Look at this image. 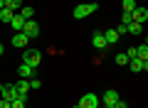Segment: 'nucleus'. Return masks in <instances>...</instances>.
<instances>
[{
	"instance_id": "obj_1",
	"label": "nucleus",
	"mask_w": 148,
	"mask_h": 108,
	"mask_svg": "<svg viewBox=\"0 0 148 108\" xmlns=\"http://www.w3.org/2000/svg\"><path fill=\"white\" fill-rule=\"evenodd\" d=\"M96 10H99V5H96V3H84V5H77V7H74V20H84L86 15H94Z\"/></svg>"
},
{
	"instance_id": "obj_2",
	"label": "nucleus",
	"mask_w": 148,
	"mask_h": 108,
	"mask_svg": "<svg viewBox=\"0 0 148 108\" xmlns=\"http://www.w3.org/2000/svg\"><path fill=\"white\" fill-rule=\"evenodd\" d=\"M42 62V52H37V49H27L25 54H22V64H27V67L37 69V64Z\"/></svg>"
},
{
	"instance_id": "obj_3",
	"label": "nucleus",
	"mask_w": 148,
	"mask_h": 108,
	"mask_svg": "<svg viewBox=\"0 0 148 108\" xmlns=\"http://www.w3.org/2000/svg\"><path fill=\"white\" fill-rule=\"evenodd\" d=\"M27 35V39H35V37H40V25H37L35 20H27L25 22V30H22Z\"/></svg>"
},
{
	"instance_id": "obj_4",
	"label": "nucleus",
	"mask_w": 148,
	"mask_h": 108,
	"mask_svg": "<svg viewBox=\"0 0 148 108\" xmlns=\"http://www.w3.org/2000/svg\"><path fill=\"white\" fill-rule=\"evenodd\" d=\"M17 96H20V93H17L15 84H5V86H3V93H0V98H5V101H15Z\"/></svg>"
},
{
	"instance_id": "obj_5",
	"label": "nucleus",
	"mask_w": 148,
	"mask_h": 108,
	"mask_svg": "<svg viewBox=\"0 0 148 108\" xmlns=\"http://www.w3.org/2000/svg\"><path fill=\"white\" fill-rule=\"evenodd\" d=\"M79 106L82 108H99V98H96L94 93H84L82 101H79Z\"/></svg>"
},
{
	"instance_id": "obj_6",
	"label": "nucleus",
	"mask_w": 148,
	"mask_h": 108,
	"mask_svg": "<svg viewBox=\"0 0 148 108\" xmlns=\"http://www.w3.org/2000/svg\"><path fill=\"white\" fill-rule=\"evenodd\" d=\"M27 42H30V39H27L25 32H15V35H12V47H17V49H25Z\"/></svg>"
},
{
	"instance_id": "obj_7",
	"label": "nucleus",
	"mask_w": 148,
	"mask_h": 108,
	"mask_svg": "<svg viewBox=\"0 0 148 108\" xmlns=\"http://www.w3.org/2000/svg\"><path fill=\"white\" fill-rule=\"evenodd\" d=\"M25 17H22L20 15V12H15V17H12V20H10V27H12V30H15V32H22V30H25Z\"/></svg>"
},
{
	"instance_id": "obj_8",
	"label": "nucleus",
	"mask_w": 148,
	"mask_h": 108,
	"mask_svg": "<svg viewBox=\"0 0 148 108\" xmlns=\"http://www.w3.org/2000/svg\"><path fill=\"white\" fill-rule=\"evenodd\" d=\"M109 47V42H106V37H104V32H94V49H106Z\"/></svg>"
},
{
	"instance_id": "obj_9",
	"label": "nucleus",
	"mask_w": 148,
	"mask_h": 108,
	"mask_svg": "<svg viewBox=\"0 0 148 108\" xmlns=\"http://www.w3.org/2000/svg\"><path fill=\"white\" fill-rule=\"evenodd\" d=\"M119 101H121V98H119V93L114 91V88H111V91H106V93H104V106H116Z\"/></svg>"
},
{
	"instance_id": "obj_10",
	"label": "nucleus",
	"mask_w": 148,
	"mask_h": 108,
	"mask_svg": "<svg viewBox=\"0 0 148 108\" xmlns=\"http://www.w3.org/2000/svg\"><path fill=\"white\" fill-rule=\"evenodd\" d=\"M131 15H133V22H141V25L148 20V10H146V7H136Z\"/></svg>"
},
{
	"instance_id": "obj_11",
	"label": "nucleus",
	"mask_w": 148,
	"mask_h": 108,
	"mask_svg": "<svg viewBox=\"0 0 148 108\" xmlns=\"http://www.w3.org/2000/svg\"><path fill=\"white\" fill-rule=\"evenodd\" d=\"M15 88H17V93H20V96H25V98H27V93L32 91V88H30V81H27V79H20V81L15 84Z\"/></svg>"
},
{
	"instance_id": "obj_12",
	"label": "nucleus",
	"mask_w": 148,
	"mask_h": 108,
	"mask_svg": "<svg viewBox=\"0 0 148 108\" xmlns=\"http://www.w3.org/2000/svg\"><path fill=\"white\" fill-rule=\"evenodd\" d=\"M17 74H20V79H27V81H30V79H32V74H35V69H32V67H27V64H20Z\"/></svg>"
},
{
	"instance_id": "obj_13",
	"label": "nucleus",
	"mask_w": 148,
	"mask_h": 108,
	"mask_svg": "<svg viewBox=\"0 0 148 108\" xmlns=\"http://www.w3.org/2000/svg\"><path fill=\"white\" fill-rule=\"evenodd\" d=\"M15 17V10H10V7H3L0 10V22H5V25H10V20Z\"/></svg>"
},
{
	"instance_id": "obj_14",
	"label": "nucleus",
	"mask_w": 148,
	"mask_h": 108,
	"mask_svg": "<svg viewBox=\"0 0 148 108\" xmlns=\"http://www.w3.org/2000/svg\"><path fill=\"white\" fill-rule=\"evenodd\" d=\"M128 67H131V71H133V74H141V71H143V62H141L138 57L128 59Z\"/></svg>"
},
{
	"instance_id": "obj_15",
	"label": "nucleus",
	"mask_w": 148,
	"mask_h": 108,
	"mask_svg": "<svg viewBox=\"0 0 148 108\" xmlns=\"http://www.w3.org/2000/svg\"><path fill=\"white\" fill-rule=\"evenodd\" d=\"M104 37H106V42H109V44H116L121 35H119V32L114 30V27H111V30H106V32H104Z\"/></svg>"
},
{
	"instance_id": "obj_16",
	"label": "nucleus",
	"mask_w": 148,
	"mask_h": 108,
	"mask_svg": "<svg viewBox=\"0 0 148 108\" xmlns=\"http://www.w3.org/2000/svg\"><path fill=\"white\" fill-rule=\"evenodd\" d=\"M136 57L141 59V62H148V44H141V47H136Z\"/></svg>"
},
{
	"instance_id": "obj_17",
	"label": "nucleus",
	"mask_w": 148,
	"mask_h": 108,
	"mask_svg": "<svg viewBox=\"0 0 148 108\" xmlns=\"http://www.w3.org/2000/svg\"><path fill=\"white\" fill-rule=\"evenodd\" d=\"M141 32H143L141 22H131V25H128V35H141Z\"/></svg>"
},
{
	"instance_id": "obj_18",
	"label": "nucleus",
	"mask_w": 148,
	"mask_h": 108,
	"mask_svg": "<svg viewBox=\"0 0 148 108\" xmlns=\"http://www.w3.org/2000/svg\"><path fill=\"white\" fill-rule=\"evenodd\" d=\"M20 15L25 17V20H32V15H35V10H32L30 5H22V7H20Z\"/></svg>"
},
{
	"instance_id": "obj_19",
	"label": "nucleus",
	"mask_w": 148,
	"mask_h": 108,
	"mask_svg": "<svg viewBox=\"0 0 148 108\" xmlns=\"http://www.w3.org/2000/svg\"><path fill=\"white\" fill-rule=\"evenodd\" d=\"M5 7H10V10H20V7H22V0H5Z\"/></svg>"
},
{
	"instance_id": "obj_20",
	"label": "nucleus",
	"mask_w": 148,
	"mask_h": 108,
	"mask_svg": "<svg viewBox=\"0 0 148 108\" xmlns=\"http://www.w3.org/2000/svg\"><path fill=\"white\" fill-rule=\"evenodd\" d=\"M25 103H27L25 96H17L15 101H10V106H12V108H25Z\"/></svg>"
},
{
	"instance_id": "obj_21",
	"label": "nucleus",
	"mask_w": 148,
	"mask_h": 108,
	"mask_svg": "<svg viewBox=\"0 0 148 108\" xmlns=\"http://www.w3.org/2000/svg\"><path fill=\"white\" fill-rule=\"evenodd\" d=\"M136 10V3L133 0H123V12H133Z\"/></svg>"
},
{
	"instance_id": "obj_22",
	"label": "nucleus",
	"mask_w": 148,
	"mask_h": 108,
	"mask_svg": "<svg viewBox=\"0 0 148 108\" xmlns=\"http://www.w3.org/2000/svg\"><path fill=\"white\" fill-rule=\"evenodd\" d=\"M131 22H133V15L131 12H123L121 15V25H131Z\"/></svg>"
},
{
	"instance_id": "obj_23",
	"label": "nucleus",
	"mask_w": 148,
	"mask_h": 108,
	"mask_svg": "<svg viewBox=\"0 0 148 108\" xmlns=\"http://www.w3.org/2000/svg\"><path fill=\"white\" fill-rule=\"evenodd\" d=\"M116 64H119V67L128 64V57H126V52H123V54H116Z\"/></svg>"
},
{
	"instance_id": "obj_24",
	"label": "nucleus",
	"mask_w": 148,
	"mask_h": 108,
	"mask_svg": "<svg viewBox=\"0 0 148 108\" xmlns=\"http://www.w3.org/2000/svg\"><path fill=\"white\" fill-rule=\"evenodd\" d=\"M30 88H32V91L42 88V81H40V79H30Z\"/></svg>"
},
{
	"instance_id": "obj_25",
	"label": "nucleus",
	"mask_w": 148,
	"mask_h": 108,
	"mask_svg": "<svg viewBox=\"0 0 148 108\" xmlns=\"http://www.w3.org/2000/svg\"><path fill=\"white\" fill-rule=\"evenodd\" d=\"M116 32H119V35H128V25H119Z\"/></svg>"
},
{
	"instance_id": "obj_26",
	"label": "nucleus",
	"mask_w": 148,
	"mask_h": 108,
	"mask_svg": "<svg viewBox=\"0 0 148 108\" xmlns=\"http://www.w3.org/2000/svg\"><path fill=\"white\" fill-rule=\"evenodd\" d=\"M126 57H128V59H133V57H136V47H131V49H126Z\"/></svg>"
},
{
	"instance_id": "obj_27",
	"label": "nucleus",
	"mask_w": 148,
	"mask_h": 108,
	"mask_svg": "<svg viewBox=\"0 0 148 108\" xmlns=\"http://www.w3.org/2000/svg\"><path fill=\"white\" fill-rule=\"evenodd\" d=\"M0 108H12L10 101H5V98H0Z\"/></svg>"
},
{
	"instance_id": "obj_28",
	"label": "nucleus",
	"mask_w": 148,
	"mask_h": 108,
	"mask_svg": "<svg viewBox=\"0 0 148 108\" xmlns=\"http://www.w3.org/2000/svg\"><path fill=\"white\" fill-rule=\"evenodd\" d=\"M114 108H128V106H126V101H119V103H116Z\"/></svg>"
},
{
	"instance_id": "obj_29",
	"label": "nucleus",
	"mask_w": 148,
	"mask_h": 108,
	"mask_svg": "<svg viewBox=\"0 0 148 108\" xmlns=\"http://www.w3.org/2000/svg\"><path fill=\"white\" fill-rule=\"evenodd\" d=\"M143 71H146V74H148V62H143Z\"/></svg>"
},
{
	"instance_id": "obj_30",
	"label": "nucleus",
	"mask_w": 148,
	"mask_h": 108,
	"mask_svg": "<svg viewBox=\"0 0 148 108\" xmlns=\"http://www.w3.org/2000/svg\"><path fill=\"white\" fill-rule=\"evenodd\" d=\"M3 7H5V0H0V10H3Z\"/></svg>"
},
{
	"instance_id": "obj_31",
	"label": "nucleus",
	"mask_w": 148,
	"mask_h": 108,
	"mask_svg": "<svg viewBox=\"0 0 148 108\" xmlns=\"http://www.w3.org/2000/svg\"><path fill=\"white\" fill-rule=\"evenodd\" d=\"M3 52H5V47H3V42H0V54H3Z\"/></svg>"
},
{
	"instance_id": "obj_32",
	"label": "nucleus",
	"mask_w": 148,
	"mask_h": 108,
	"mask_svg": "<svg viewBox=\"0 0 148 108\" xmlns=\"http://www.w3.org/2000/svg\"><path fill=\"white\" fill-rule=\"evenodd\" d=\"M3 86H5V84H0V93H3Z\"/></svg>"
},
{
	"instance_id": "obj_33",
	"label": "nucleus",
	"mask_w": 148,
	"mask_h": 108,
	"mask_svg": "<svg viewBox=\"0 0 148 108\" xmlns=\"http://www.w3.org/2000/svg\"><path fill=\"white\" fill-rule=\"evenodd\" d=\"M143 44H148V35H146V42H143Z\"/></svg>"
},
{
	"instance_id": "obj_34",
	"label": "nucleus",
	"mask_w": 148,
	"mask_h": 108,
	"mask_svg": "<svg viewBox=\"0 0 148 108\" xmlns=\"http://www.w3.org/2000/svg\"><path fill=\"white\" fill-rule=\"evenodd\" d=\"M106 108H114V106H106Z\"/></svg>"
}]
</instances>
